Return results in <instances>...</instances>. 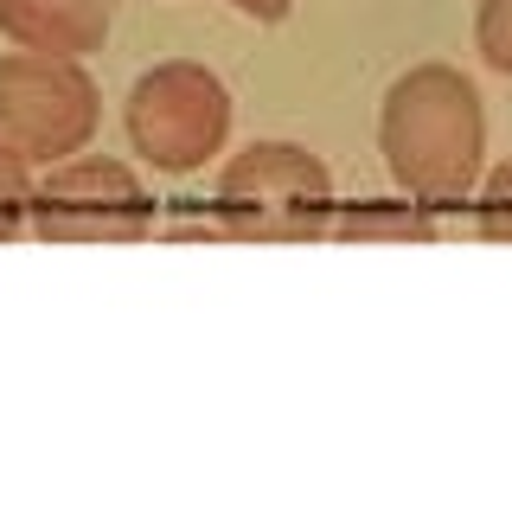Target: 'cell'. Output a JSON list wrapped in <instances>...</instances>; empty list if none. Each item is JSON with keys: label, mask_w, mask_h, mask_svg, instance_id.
Masks as SVG:
<instances>
[{"label": "cell", "mask_w": 512, "mask_h": 512, "mask_svg": "<svg viewBox=\"0 0 512 512\" xmlns=\"http://www.w3.org/2000/svg\"><path fill=\"white\" fill-rule=\"evenodd\" d=\"M327 237H346V244H429L436 237V212L416 205L410 192H397V199H352L333 212Z\"/></svg>", "instance_id": "52a82bcc"}, {"label": "cell", "mask_w": 512, "mask_h": 512, "mask_svg": "<svg viewBox=\"0 0 512 512\" xmlns=\"http://www.w3.org/2000/svg\"><path fill=\"white\" fill-rule=\"evenodd\" d=\"M474 224H480V237H493V244H512V160H500L493 173H480Z\"/></svg>", "instance_id": "9c48e42d"}, {"label": "cell", "mask_w": 512, "mask_h": 512, "mask_svg": "<svg viewBox=\"0 0 512 512\" xmlns=\"http://www.w3.org/2000/svg\"><path fill=\"white\" fill-rule=\"evenodd\" d=\"M237 13H244V20H256V26H282L288 20V7H295V0H231Z\"/></svg>", "instance_id": "8fae6325"}, {"label": "cell", "mask_w": 512, "mask_h": 512, "mask_svg": "<svg viewBox=\"0 0 512 512\" xmlns=\"http://www.w3.org/2000/svg\"><path fill=\"white\" fill-rule=\"evenodd\" d=\"M474 52L500 77H512V0H480L474 7Z\"/></svg>", "instance_id": "30bf717a"}, {"label": "cell", "mask_w": 512, "mask_h": 512, "mask_svg": "<svg viewBox=\"0 0 512 512\" xmlns=\"http://www.w3.org/2000/svg\"><path fill=\"white\" fill-rule=\"evenodd\" d=\"M96 122H103V96H96L84 58H45V52L0 58V141L20 148L32 167H58V160L84 154Z\"/></svg>", "instance_id": "5b68a950"}, {"label": "cell", "mask_w": 512, "mask_h": 512, "mask_svg": "<svg viewBox=\"0 0 512 512\" xmlns=\"http://www.w3.org/2000/svg\"><path fill=\"white\" fill-rule=\"evenodd\" d=\"M212 212L244 244H314L333 231V173L301 141H250L218 167Z\"/></svg>", "instance_id": "7a4b0ae2"}, {"label": "cell", "mask_w": 512, "mask_h": 512, "mask_svg": "<svg viewBox=\"0 0 512 512\" xmlns=\"http://www.w3.org/2000/svg\"><path fill=\"white\" fill-rule=\"evenodd\" d=\"M116 26V0H0V32L20 52L90 58Z\"/></svg>", "instance_id": "8992f818"}, {"label": "cell", "mask_w": 512, "mask_h": 512, "mask_svg": "<svg viewBox=\"0 0 512 512\" xmlns=\"http://www.w3.org/2000/svg\"><path fill=\"white\" fill-rule=\"evenodd\" d=\"M378 154L397 192L429 212H474L480 173H487V109L480 90L455 64L423 58L384 90L378 103Z\"/></svg>", "instance_id": "6da1fadb"}, {"label": "cell", "mask_w": 512, "mask_h": 512, "mask_svg": "<svg viewBox=\"0 0 512 512\" xmlns=\"http://www.w3.org/2000/svg\"><path fill=\"white\" fill-rule=\"evenodd\" d=\"M122 128L141 167L180 180V173H199L212 154H224V141H231V90H224L212 64L167 58L135 77V90L122 103Z\"/></svg>", "instance_id": "3957f363"}, {"label": "cell", "mask_w": 512, "mask_h": 512, "mask_svg": "<svg viewBox=\"0 0 512 512\" xmlns=\"http://www.w3.org/2000/svg\"><path fill=\"white\" fill-rule=\"evenodd\" d=\"M160 231V199L128 160L116 154H71L45 167L32 192V237L45 244H135Z\"/></svg>", "instance_id": "277c9868"}, {"label": "cell", "mask_w": 512, "mask_h": 512, "mask_svg": "<svg viewBox=\"0 0 512 512\" xmlns=\"http://www.w3.org/2000/svg\"><path fill=\"white\" fill-rule=\"evenodd\" d=\"M32 192H39L32 160L0 141V244H13L20 231H32Z\"/></svg>", "instance_id": "ba28073f"}]
</instances>
